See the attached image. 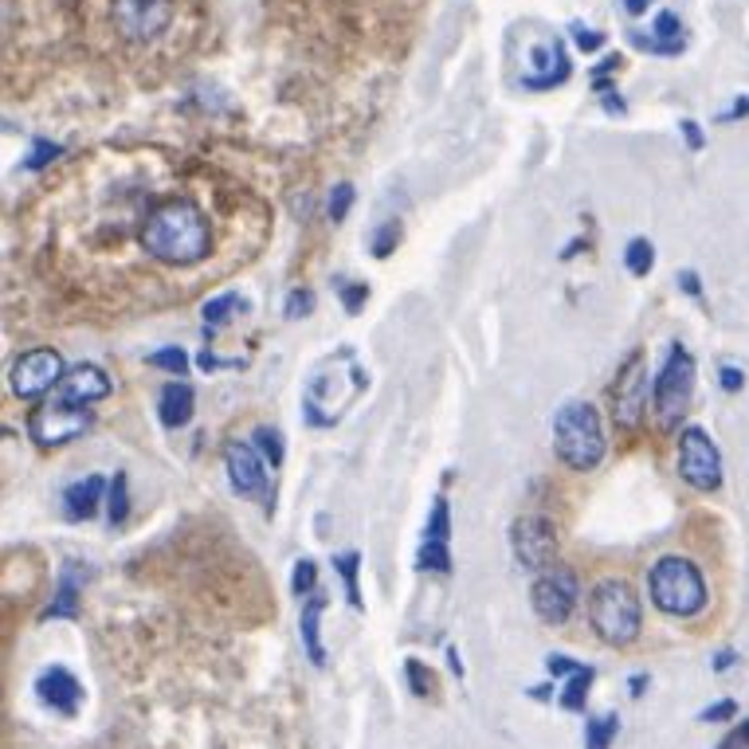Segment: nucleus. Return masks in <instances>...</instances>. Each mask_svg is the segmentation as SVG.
Wrapping results in <instances>:
<instances>
[{"instance_id":"37","label":"nucleus","mask_w":749,"mask_h":749,"mask_svg":"<svg viewBox=\"0 0 749 749\" xmlns=\"http://www.w3.org/2000/svg\"><path fill=\"white\" fill-rule=\"evenodd\" d=\"M652 35L655 40H664V43H687L683 40V20L675 17V12H659L652 24Z\"/></svg>"},{"instance_id":"20","label":"nucleus","mask_w":749,"mask_h":749,"mask_svg":"<svg viewBox=\"0 0 749 749\" xmlns=\"http://www.w3.org/2000/svg\"><path fill=\"white\" fill-rule=\"evenodd\" d=\"M589 687H593V667L589 664H581L578 672L569 675V683H565V690H561V710H569V715H581V710L589 707Z\"/></svg>"},{"instance_id":"47","label":"nucleus","mask_w":749,"mask_h":749,"mask_svg":"<svg viewBox=\"0 0 749 749\" xmlns=\"http://www.w3.org/2000/svg\"><path fill=\"white\" fill-rule=\"evenodd\" d=\"M647 9H652V0H624V12H628V17H639V12Z\"/></svg>"},{"instance_id":"16","label":"nucleus","mask_w":749,"mask_h":749,"mask_svg":"<svg viewBox=\"0 0 749 749\" xmlns=\"http://www.w3.org/2000/svg\"><path fill=\"white\" fill-rule=\"evenodd\" d=\"M55 396L71 400V405H98L111 396V377H106L98 365H75V370L63 373V381L55 385Z\"/></svg>"},{"instance_id":"9","label":"nucleus","mask_w":749,"mask_h":749,"mask_svg":"<svg viewBox=\"0 0 749 749\" xmlns=\"http://www.w3.org/2000/svg\"><path fill=\"white\" fill-rule=\"evenodd\" d=\"M647 396H652L647 357H644V350H636V354L628 357V365H624V370L616 373V381H612V420H616V428L636 431L639 424H644Z\"/></svg>"},{"instance_id":"28","label":"nucleus","mask_w":749,"mask_h":749,"mask_svg":"<svg viewBox=\"0 0 749 749\" xmlns=\"http://www.w3.org/2000/svg\"><path fill=\"white\" fill-rule=\"evenodd\" d=\"M424 538H428V542H448V538H451V507H448V499H444V495L431 502V514H428V526H424Z\"/></svg>"},{"instance_id":"42","label":"nucleus","mask_w":749,"mask_h":749,"mask_svg":"<svg viewBox=\"0 0 749 749\" xmlns=\"http://www.w3.org/2000/svg\"><path fill=\"white\" fill-rule=\"evenodd\" d=\"M718 381H722L726 393H738L741 385H746V373L738 370V365H722V373H718Z\"/></svg>"},{"instance_id":"32","label":"nucleus","mask_w":749,"mask_h":749,"mask_svg":"<svg viewBox=\"0 0 749 749\" xmlns=\"http://www.w3.org/2000/svg\"><path fill=\"white\" fill-rule=\"evenodd\" d=\"M149 365H154V370H165V373H177V377H185V370H189V354H185L181 345H165V350L149 354Z\"/></svg>"},{"instance_id":"40","label":"nucleus","mask_w":749,"mask_h":749,"mask_svg":"<svg viewBox=\"0 0 749 749\" xmlns=\"http://www.w3.org/2000/svg\"><path fill=\"white\" fill-rule=\"evenodd\" d=\"M573 40H578L581 52H601L604 48V32H596V28H573Z\"/></svg>"},{"instance_id":"3","label":"nucleus","mask_w":749,"mask_h":749,"mask_svg":"<svg viewBox=\"0 0 749 749\" xmlns=\"http://www.w3.org/2000/svg\"><path fill=\"white\" fill-rule=\"evenodd\" d=\"M553 451L573 471H593L604 459V424L589 400H569L553 416Z\"/></svg>"},{"instance_id":"38","label":"nucleus","mask_w":749,"mask_h":749,"mask_svg":"<svg viewBox=\"0 0 749 749\" xmlns=\"http://www.w3.org/2000/svg\"><path fill=\"white\" fill-rule=\"evenodd\" d=\"M314 311V294L306 291V287H294L291 294H287V306H283V314L291 322H299V319H306V314Z\"/></svg>"},{"instance_id":"44","label":"nucleus","mask_w":749,"mask_h":749,"mask_svg":"<svg viewBox=\"0 0 749 749\" xmlns=\"http://www.w3.org/2000/svg\"><path fill=\"white\" fill-rule=\"evenodd\" d=\"M683 138H687L690 149H703V129H698V122H683Z\"/></svg>"},{"instance_id":"29","label":"nucleus","mask_w":749,"mask_h":749,"mask_svg":"<svg viewBox=\"0 0 749 749\" xmlns=\"http://www.w3.org/2000/svg\"><path fill=\"white\" fill-rule=\"evenodd\" d=\"M251 444L263 451V459H268L271 467L283 464L287 444H283V431H279V428H256V431H251Z\"/></svg>"},{"instance_id":"48","label":"nucleus","mask_w":749,"mask_h":749,"mask_svg":"<svg viewBox=\"0 0 749 749\" xmlns=\"http://www.w3.org/2000/svg\"><path fill=\"white\" fill-rule=\"evenodd\" d=\"M197 365H200V370H220V365H228V362H220V357H212V354H208V350H205V354L197 357Z\"/></svg>"},{"instance_id":"39","label":"nucleus","mask_w":749,"mask_h":749,"mask_svg":"<svg viewBox=\"0 0 749 749\" xmlns=\"http://www.w3.org/2000/svg\"><path fill=\"white\" fill-rule=\"evenodd\" d=\"M734 715H738V703H734V698H722V703L707 707L698 718H703V722H730Z\"/></svg>"},{"instance_id":"52","label":"nucleus","mask_w":749,"mask_h":749,"mask_svg":"<svg viewBox=\"0 0 749 749\" xmlns=\"http://www.w3.org/2000/svg\"><path fill=\"white\" fill-rule=\"evenodd\" d=\"M738 734H741V741H746V746H749V722H746V726H741V730H738Z\"/></svg>"},{"instance_id":"15","label":"nucleus","mask_w":749,"mask_h":749,"mask_svg":"<svg viewBox=\"0 0 749 749\" xmlns=\"http://www.w3.org/2000/svg\"><path fill=\"white\" fill-rule=\"evenodd\" d=\"M534 67L530 75H522V86L526 91H553V86H561L569 75H573V63H569V52L561 40H545L542 48L534 52Z\"/></svg>"},{"instance_id":"25","label":"nucleus","mask_w":749,"mask_h":749,"mask_svg":"<svg viewBox=\"0 0 749 749\" xmlns=\"http://www.w3.org/2000/svg\"><path fill=\"white\" fill-rule=\"evenodd\" d=\"M621 734V718L616 715H601L589 718L585 726V749H612V738Z\"/></svg>"},{"instance_id":"14","label":"nucleus","mask_w":749,"mask_h":749,"mask_svg":"<svg viewBox=\"0 0 749 749\" xmlns=\"http://www.w3.org/2000/svg\"><path fill=\"white\" fill-rule=\"evenodd\" d=\"M35 695H40L43 707H52L55 715L75 718L79 707H83V683L67 672V667H48L35 679Z\"/></svg>"},{"instance_id":"22","label":"nucleus","mask_w":749,"mask_h":749,"mask_svg":"<svg viewBox=\"0 0 749 749\" xmlns=\"http://www.w3.org/2000/svg\"><path fill=\"white\" fill-rule=\"evenodd\" d=\"M334 573L342 578L345 596L354 608H362V585H357V573H362V553L350 550V553H334Z\"/></svg>"},{"instance_id":"49","label":"nucleus","mask_w":749,"mask_h":749,"mask_svg":"<svg viewBox=\"0 0 749 749\" xmlns=\"http://www.w3.org/2000/svg\"><path fill=\"white\" fill-rule=\"evenodd\" d=\"M644 687H647V675H632V695H644Z\"/></svg>"},{"instance_id":"12","label":"nucleus","mask_w":749,"mask_h":749,"mask_svg":"<svg viewBox=\"0 0 749 749\" xmlns=\"http://www.w3.org/2000/svg\"><path fill=\"white\" fill-rule=\"evenodd\" d=\"M63 357L55 354L52 345H40V350H28L24 357H17L9 373V385L20 400H40L43 393H55V385L63 381Z\"/></svg>"},{"instance_id":"21","label":"nucleus","mask_w":749,"mask_h":749,"mask_svg":"<svg viewBox=\"0 0 749 749\" xmlns=\"http://www.w3.org/2000/svg\"><path fill=\"white\" fill-rule=\"evenodd\" d=\"M79 612V573L75 569H63V581H60V593L55 601L43 608V621H63V616H75Z\"/></svg>"},{"instance_id":"51","label":"nucleus","mask_w":749,"mask_h":749,"mask_svg":"<svg viewBox=\"0 0 749 749\" xmlns=\"http://www.w3.org/2000/svg\"><path fill=\"white\" fill-rule=\"evenodd\" d=\"M448 659H451V672H456V675H464V664H459V655H456V647H448Z\"/></svg>"},{"instance_id":"8","label":"nucleus","mask_w":749,"mask_h":749,"mask_svg":"<svg viewBox=\"0 0 749 749\" xmlns=\"http://www.w3.org/2000/svg\"><path fill=\"white\" fill-rule=\"evenodd\" d=\"M679 475L683 482H690L695 491L715 495L722 487V456H718V444L710 439L707 428H690L679 431Z\"/></svg>"},{"instance_id":"50","label":"nucleus","mask_w":749,"mask_h":749,"mask_svg":"<svg viewBox=\"0 0 749 749\" xmlns=\"http://www.w3.org/2000/svg\"><path fill=\"white\" fill-rule=\"evenodd\" d=\"M730 664H734V652H722V655H718V659H715V672H726V667H730Z\"/></svg>"},{"instance_id":"2","label":"nucleus","mask_w":749,"mask_h":749,"mask_svg":"<svg viewBox=\"0 0 749 749\" xmlns=\"http://www.w3.org/2000/svg\"><path fill=\"white\" fill-rule=\"evenodd\" d=\"M647 596L659 612L675 616V621H690L707 608V581L698 573V565L679 553H667L647 569Z\"/></svg>"},{"instance_id":"45","label":"nucleus","mask_w":749,"mask_h":749,"mask_svg":"<svg viewBox=\"0 0 749 749\" xmlns=\"http://www.w3.org/2000/svg\"><path fill=\"white\" fill-rule=\"evenodd\" d=\"M621 55H604L601 63H596V71H593V79H604V75H612V71H621Z\"/></svg>"},{"instance_id":"10","label":"nucleus","mask_w":749,"mask_h":749,"mask_svg":"<svg viewBox=\"0 0 749 749\" xmlns=\"http://www.w3.org/2000/svg\"><path fill=\"white\" fill-rule=\"evenodd\" d=\"M578 596H581V585H578V573L569 565H550L538 573L534 589H530V601H534V612L538 621L550 624V628H561V624L573 616V608H578Z\"/></svg>"},{"instance_id":"31","label":"nucleus","mask_w":749,"mask_h":749,"mask_svg":"<svg viewBox=\"0 0 749 749\" xmlns=\"http://www.w3.org/2000/svg\"><path fill=\"white\" fill-rule=\"evenodd\" d=\"M396 243H400V220H385L381 228H373L370 232V251L377 259H388L396 251Z\"/></svg>"},{"instance_id":"13","label":"nucleus","mask_w":749,"mask_h":749,"mask_svg":"<svg viewBox=\"0 0 749 749\" xmlns=\"http://www.w3.org/2000/svg\"><path fill=\"white\" fill-rule=\"evenodd\" d=\"M114 20H118L126 40H154L169 28L173 0H118Z\"/></svg>"},{"instance_id":"43","label":"nucleus","mask_w":749,"mask_h":749,"mask_svg":"<svg viewBox=\"0 0 749 749\" xmlns=\"http://www.w3.org/2000/svg\"><path fill=\"white\" fill-rule=\"evenodd\" d=\"M679 291H687L690 299H698V294H703V283H698L695 271H679Z\"/></svg>"},{"instance_id":"33","label":"nucleus","mask_w":749,"mask_h":749,"mask_svg":"<svg viewBox=\"0 0 749 749\" xmlns=\"http://www.w3.org/2000/svg\"><path fill=\"white\" fill-rule=\"evenodd\" d=\"M337 299H342L345 314H362L365 299H370V283H354V279H342V283H334Z\"/></svg>"},{"instance_id":"19","label":"nucleus","mask_w":749,"mask_h":749,"mask_svg":"<svg viewBox=\"0 0 749 749\" xmlns=\"http://www.w3.org/2000/svg\"><path fill=\"white\" fill-rule=\"evenodd\" d=\"M322 612H326V596L314 593L311 601L302 604V621H299V636L306 647V659L314 667H326V644H322Z\"/></svg>"},{"instance_id":"36","label":"nucleus","mask_w":749,"mask_h":749,"mask_svg":"<svg viewBox=\"0 0 749 749\" xmlns=\"http://www.w3.org/2000/svg\"><path fill=\"white\" fill-rule=\"evenodd\" d=\"M405 679H408V687H413V695H420V698H428L431 690H436V679H431V672L420 664V659H405Z\"/></svg>"},{"instance_id":"26","label":"nucleus","mask_w":749,"mask_h":749,"mask_svg":"<svg viewBox=\"0 0 749 749\" xmlns=\"http://www.w3.org/2000/svg\"><path fill=\"white\" fill-rule=\"evenodd\" d=\"M416 565L428 569V573H439V578H448V573H451V550H448V542H428V538H424L420 553H416Z\"/></svg>"},{"instance_id":"11","label":"nucleus","mask_w":749,"mask_h":749,"mask_svg":"<svg viewBox=\"0 0 749 749\" xmlns=\"http://www.w3.org/2000/svg\"><path fill=\"white\" fill-rule=\"evenodd\" d=\"M510 550L526 573H542V569L558 565V530L550 518L522 514L510 526Z\"/></svg>"},{"instance_id":"18","label":"nucleus","mask_w":749,"mask_h":749,"mask_svg":"<svg viewBox=\"0 0 749 749\" xmlns=\"http://www.w3.org/2000/svg\"><path fill=\"white\" fill-rule=\"evenodd\" d=\"M193 408H197V393H193L189 381H169L157 396V420L173 431L193 420Z\"/></svg>"},{"instance_id":"6","label":"nucleus","mask_w":749,"mask_h":749,"mask_svg":"<svg viewBox=\"0 0 749 749\" xmlns=\"http://www.w3.org/2000/svg\"><path fill=\"white\" fill-rule=\"evenodd\" d=\"M268 459L263 451L251 444V439H232L225 448V471L228 482H232V491L240 499H256L263 507V514L275 510V487H271V471H268Z\"/></svg>"},{"instance_id":"35","label":"nucleus","mask_w":749,"mask_h":749,"mask_svg":"<svg viewBox=\"0 0 749 749\" xmlns=\"http://www.w3.org/2000/svg\"><path fill=\"white\" fill-rule=\"evenodd\" d=\"M60 154H63V146H55V142H48V138H35L32 142V154L24 157V169L28 173H40L43 165H52Z\"/></svg>"},{"instance_id":"5","label":"nucleus","mask_w":749,"mask_h":749,"mask_svg":"<svg viewBox=\"0 0 749 749\" xmlns=\"http://www.w3.org/2000/svg\"><path fill=\"white\" fill-rule=\"evenodd\" d=\"M695 357L683 350V345H672V354L664 357L659 373L652 381V408L659 416L664 428H675L683 420V413L690 408V396H695Z\"/></svg>"},{"instance_id":"30","label":"nucleus","mask_w":749,"mask_h":749,"mask_svg":"<svg viewBox=\"0 0 749 749\" xmlns=\"http://www.w3.org/2000/svg\"><path fill=\"white\" fill-rule=\"evenodd\" d=\"M291 589H294V596H302V601L319 593V561H314V558H299V561H294Z\"/></svg>"},{"instance_id":"24","label":"nucleus","mask_w":749,"mask_h":749,"mask_svg":"<svg viewBox=\"0 0 749 749\" xmlns=\"http://www.w3.org/2000/svg\"><path fill=\"white\" fill-rule=\"evenodd\" d=\"M624 268H628L636 279L652 275V268H655V248H652V240H644V236L628 240V248H624Z\"/></svg>"},{"instance_id":"23","label":"nucleus","mask_w":749,"mask_h":749,"mask_svg":"<svg viewBox=\"0 0 749 749\" xmlns=\"http://www.w3.org/2000/svg\"><path fill=\"white\" fill-rule=\"evenodd\" d=\"M129 518V479L126 471H118L111 479V495H106V522L122 526Z\"/></svg>"},{"instance_id":"1","label":"nucleus","mask_w":749,"mask_h":749,"mask_svg":"<svg viewBox=\"0 0 749 749\" xmlns=\"http://www.w3.org/2000/svg\"><path fill=\"white\" fill-rule=\"evenodd\" d=\"M142 248L169 268H193L212 251V228L193 200H165L142 228Z\"/></svg>"},{"instance_id":"27","label":"nucleus","mask_w":749,"mask_h":749,"mask_svg":"<svg viewBox=\"0 0 749 749\" xmlns=\"http://www.w3.org/2000/svg\"><path fill=\"white\" fill-rule=\"evenodd\" d=\"M236 311H240V294L228 291V294H216V299H208L200 314H205V326L216 330V326H225V322L232 319Z\"/></svg>"},{"instance_id":"34","label":"nucleus","mask_w":749,"mask_h":749,"mask_svg":"<svg viewBox=\"0 0 749 749\" xmlns=\"http://www.w3.org/2000/svg\"><path fill=\"white\" fill-rule=\"evenodd\" d=\"M354 185H334V189H330V200H326V216L330 220H334V225H342L345 216H350V208H354Z\"/></svg>"},{"instance_id":"17","label":"nucleus","mask_w":749,"mask_h":749,"mask_svg":"<svg viewBox=\"0 0 749 749\" xmlns=\"http://www.w3.org/2000/svg\"><path fill=\"white\" fill-rule=\"evenodd\" d=\"M106 491H111V482L103 475H86V479H75L63 491V514L71 522H86V518H95L98 507L106 502Z\"/></svg>"},{"instance_id":"46","label":"nucleus","mask_w":749,"mask_h":749,"mask_svg":"<svg viewBox=\"0 0 749 749\" xmlns=\"http://www.w3.org/2000/svg\"><path fill=\"white\" fill-rule=\"evenodd\" d=\"M746 114H749V98L741 95L738 103H734L730 111H726V114H722V118H718V122H734V118H746Z\"/></svg>"},{"instance_id":"41","label":"nucleus","mask_w":749,"mask_h":749,"mask_svg":"<svg viewBox=\"0 0 749 749\" xmlns=\"http://www.w3.org/2000/svg\"><path fill=\"white\" fill-rule=\"evenodd\" d=\"M578 659H569V655H550V659H545V672L550 675H558V679H569V675L578 672Z\"/></svg>"},{"instance_id":"7","label":"nucleus","mask_w":749,"mask_h":749,"mask_svg":"<svg viewBox=\"0 0 749 749\" xmlns=\"http://www.w3.org/2000/svg\"><path fill=\"white\" fill-rule=\"evenodd\" d=\"M91 420H95L91 405H71V400L52 393L28 416V436H32L40 448H63V444L83 436V431L91 428Z\"/></svg>"},{"instance_id":"4","label":"nucleus","mask_w":749,"mask_h":749,"mask_svg":"<svg viewBox=\"0 0 749 749\" xmlns=\"http://www.w3.org/2000/svg\"><path fill=\"white\" fill-rule=\"evenodd\" d=\"M589 624L608 647H628L636 644L639 628H644V608L639 596L628 581H601L589 593Z\"/></svg>"}]
</instances>
